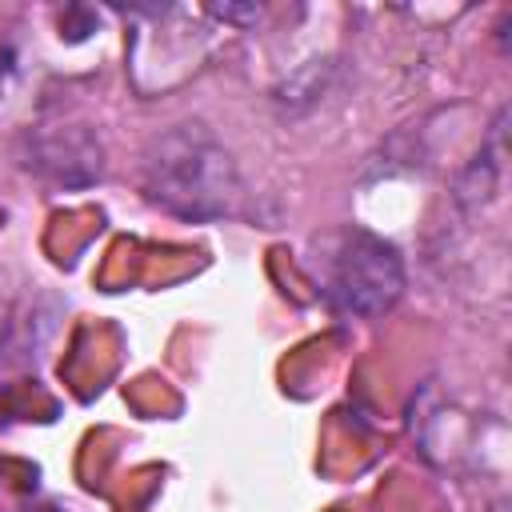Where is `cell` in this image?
Segmentation results:
<instances>
[{"label": "cell", "instance_id": "obj_2", "mask_svg": "<svg viewBox=\"0 0 512 512\" xmlns=\"http://www.w3.org/2000/svg\"><path fill=\"white\" fill-rule=\"evenodd\" d=\"M316 292L348 316H384L404 292V256L368 228H336L312 240Z\"/></svg>", "mask_w": 512, "mask_h": 512}, {"label": "cell", "instance_id": "obj_1", "mask_svg": "<svg viewBox=\"0 0 512 512\" xmlns=\"http://www.w3.org/2000/svg\"><path fill=\"white\" fill-rule=\"evenodd\" d=\"M144 196L192 224L240 212L244 184L232 152L200 124H176L144 152Z\"/></svg>", "mask_w": 512, "mask_h": 512}]
</instances>
